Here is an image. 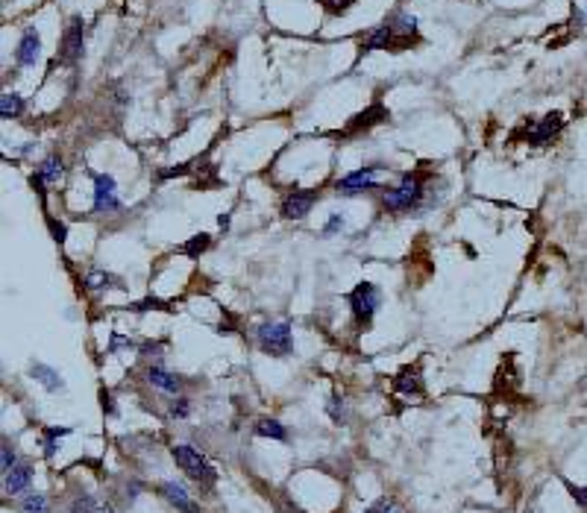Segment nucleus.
I'll list each match as a JSON object with an SVG mask.
<instances>
[{"mask_svg": "<svg viewBox=\"0 0 587 513\" xmlns=\"http://www.w3.org/2000/svg\"><path fill=\"white\" fill-rule=\"evenodd\" d=\"M320 6L329 15H344V12H350V9L355 6V0H320Z\"/></svg>", "mask_w": 587, "mask_h": 513, "instance_id": "5701e85b", "label": "nucleus"}, {"mask_svg": "<svg viewBox=\"0 0 587 513\" xmlns=\"http://www.w3.org/2000/svg\"><path fill=\"white\" fill-rule=\"evenodd\" d=\"M350 305H353V317L367 326L373 320V314L379 308V288L373 282H362V285H355V290L350 293Z\"/></svg>", "mask_w": 587, "mask_h": 513, "instance_id": "7ed1b4c3", "label": "nucleus"}, {"mask_svg": "<svg viewBox=\"0 0 587 513\" xmlns=\"http://www.w3.org/2000/svg\"><path fill=\"white\" fill-rule=\"evenodd\" d=\"M118 188L115 179L109 173H97L94 176V212H115L118 209Z\"/></svg>", "mask_w": 587, "mask_h": 513, "instance_id": "0eeeda50", "label": "nucleus"}, {"mask_svg": "<svg viewBox=\"0 0 587 513\" xmlns=\"http://www.w3.org/2000/svg\"><path fill=\"white\" fill-rule=\"evenodd\" d=\"M103 411H109V413H115V402H112V396H109V393H103Z\"/></svg>", "mask_w": 587, "mask_h": 513, "instance_id": "72a5a7b5", "label": "nucleus"}, {"mask_svg": "<svg viewBox=\"0 0 587 513\" xmlns=\"http://www.w3.org/2000/svg\"><path fill=\"white\" fill-rule=\"evenodd\" d=\"M561 126H564V117L558 112H552L538 124H526L520 133H514V138H523L529 144H549V141L561 133Z\"/></svg>", "mask_w": 587, "mask_h": 513, "instance_id": "20e7f679", "label": "nucleus"}, {"mask_svg": "<svg viewBox=\"0 0 587 513\" xmlns=\"http://www.w3.org/2000/svg\"><path fill=\"white\" fill-rule=\"evenodd\" d=\"M0 466H3V472L15 469V452H12V446H3V452H0Z\"/></svg>", "mask_w": 587, "mask_h": 513, "instance_id": "bb28decb", "label": "nucleus"}, {"mask_svg": "<svg viewBox=\"0 0 587 513\" xmlns=\"http://www.w3.org/2000/svg\"><path fill=\"white\" fill-rule=\"evenodd\" d=\"M21 112H24V100H21V94L6 91L3 97H0V117H18Z\"/></svg>", "mask_w": 587, "mask_h": 513, "instance_id": "a211bd4d", "label": "nucleus"}, {"mask_svg": "<svg viewBox=\"0 0 587 513\" xmlns=\"http://www.w3.org/2000/svg\"><path fill=\"white\" fill-rule=\"evenodd\" d=\"M30 373H32V378H36V381H41L47 390H62L65 387V381L59 378V373L53 367H47V364H32Z\"/></svg>", "mask_w": 587, "mask_h": 513, "instance_id": "4468645a", "label": "nucleus"}, {"mask_svg": "<svg viewBox=\"0 0 587 513\" xmlns=\"http://www.w3.org/2000/svg\"><path fill=\"white\" fill-rule=\"evenodd\" d=\"M147 378H150V385H156V387L168 390V393H177V390H179V378L170 376V373H165L162 367H153V369H150Z\"/></svg>", "mask_w": 587, "mask_h": 513, "instance_id": "dca6fc26", "label": "nucleus"}, {"mask_svg": "<svg viewBox=\"0 0 587 513\" xmlns=\"http://www.w3.org/2000/svg\"><path fill=\"white\" fill-rule=\"evenodd\" d=\"M170 413H173V417H186V413H188V399H179L177 405L170 408Z\"/></svg>", "mask_w": 587, "mask_h": 513, "instance_id": "473e14b6", "label": "nucleus"}, {"mask_svg": "<svg viewBox=\"0 0 587 513\" xmlns=\"http://www.w3.org/2000/svg\"><path fill=\"white\" fill-rule=\"evenodd\" d=\"M47 226H50V232H53V238H56L59 244L65 241V238H68V226H65V223H56L53 217H47Z\"/></svg>", "mask_w": 587, "mask_h": 513, "instance_id": "cd10ccee", "label": "nucleus"}, {"mask_svg": "<svg viewBox=\"0 0 587 513\" xmlns=\"http://www.w3.org/2000/svg\"><path fill=\"white\" fill-rule=\"evenodd\" d=\"M82 56V18H74L68 30H65L62 36V47H59V59L74 65Z\"/></svg>", "mask_w": 587, "mask_h": 513, "instance_id": "6e6552de", "label": "nucleus"}, {"mask_svg": "<svg viewBox=\"0 0 587 513\" xmlns=\"http://www.w3.org/2000/svg\"><path fill=\"white\" fill-rule=\"evenodd\" d=\"M382 170L379 165H367L355 173H346L344 179H338V194H362L367 188H376V173Z\"/></svg>", "mask_w": 587, "mask_h": 513, "instance_id": "423d86ee", "label": "nucleus"}, {"mask_svg": "<svg viewBox=\"0 0 587 513\" xmlns=\"http://www.w3.org/2000/svg\"><path fill=\"white\" fill-rule=\"evenodd\" d=\"M390 513H399V510H390Z\"/></svg>", "mask_w": 587, "mask_h": 513, "instance_id": "f704fd0d", "label": "nucleus"}, {"mask_svg": "<svg viewBox=\"0 0 587 513\" xmlns=\"http://www.w3.org/2000/svg\"><path fill=\"white\" fill-rule=\"evenodd\" d=\"M65 434H68V429H45V455L47 457L56 455V443H59V437H65Z\"/></svg>", "mask_w": 587, "mask_h": 513, "instance_id": "4be33fe9", "label": "nucleus"}, {"mask_svg": "<svg viewBox=\"0 0 587 513\" xmlns=\"http://www.w3.org/2000/svg\"><path fill=\"white\" fill-rule=\"evenodd\" d=\"M41 56V41H38V32L36 30H27L18 41V50H15V59L18 65H36Z\"/></svg>", "mask_w": 587, "mask_h": 513, "instance_id": "9d476101", "label": "nucleus"}, {"mask_svg": "<svg viewBox=\"0 0 587 513\" xmlns=\"http://www.w3.org/2000/svg\"><path fill=\"white\" fill-rule=\"evenodd\" d=\"M570 493H573V499L579 501L582 508H587V487H573V484H570Z\"/></svg>", "mask_w": 587, "mask_h": 513, "instance_id": "2f4dec72", "label": "nucleus"}, {"mask_svg": "<svg viewBox=\"0 0 587 513\" xmlns=\"http://www.w3.org/2000/svg\"><path fill=\"white\" fill-rule=\"evenodd\" d=\"M206 249H209V235H194L191 241H186L179 247V253L182 255H188V258H200V253H206Z\"/></svg>", "mask_w": 587, "mask_h": 513, "instance_id": "6ab92c4d", "label": "nucleus"}, {"mask_svg": "<svg viewBox=\"0 0 587 513\" xmlns=\"http://www.w3.org/2000/svg\"><path fill=\"white\" fill-rule=\"evenodd\" d=\"M112 276H109V273H91L89 279H85V285H89L91 290H97V288H103V285H112Z\"/></svg>", "mask_w": 587, "mask_h": 513, "instance_id": "a878e982", "label": "nucleus"}, {"mask_svg": "<svg viewBox=\"0 0 587 513\" xmlns=\"http://www.w3.org/2000/svg\"><path fill=\"white\" fill-rule=\"evenodd\" d=\"M388 117V112H385V106H379V103H373L370 109H364V112H358L353 121H350V126H346V135H353V133H362V129H370L373 124H382Z\"/></svg>", "mask_w": 587, "mask_h": 513, "instance_id": "9b49d317", "label": "nucleus"}, {"mask_svg": "<svg viewBox=\"0 0 587 513\" xmlns=\"http://www.w3.org/2000/svg\"><path fill=\"white\" fill-rule=\"evenodd\" d=\"M162 496H165L170 505L177 508V510H182V513H200V508L194 505L191 496H188L177 481H165V484H162Z\"/></svg>", "mask_w": 587, "mask_h": 513, "instance_id": "f8f14e48", "label": "nucleus"}, {"mask_svg": "<svg viewBox=\"0 0 587 513\" xmlns=\"http://www.w3.org/2000/svg\"><path fill=\"white\" fill-rule=\"evenodd\" d=\"M256 434H262V437H270V440H288L285 425L276 422V420H258V422H256Z\"/></svg>", "mask_w": 587, "mask_h": 513, "instance_id": "f3484780", "label": "nucleus"}, {"mask_svg": "<svg viewBox=\"0 0 587 513\" xmlns=\"http://www.w3.org/2000/svg\"><path fill=\"white\" fill-rule=\"evenodd\" d=\"M32 481V469L30 466H15L6 472V493H24Z\"/></svg>", "mask_w": 587, "mask_h": 513, "instance_id": "ddd939ff", "label": "nucleus"}, {"mask_svg": "<svg viewBox=\"0 0 587 513\" xmlns=\"http://www.w3.org/2000/svg\"><path fill=\"white\" fill-rule=\"evenodd\" d=\"M258 343L270 355H288L291 352V326L288 323H265L258 329Z\"/></svg>", "mask_w": 587, "mask_h": 513, "instance_id": "39448f33", "label": "nucleus"}, {"mask_svg": "<svg viewBox=\"0 0 587 513\" xmlns=\"http://www.w3.org/2000/svg\"><path fill=\"white\" fill-rule=\"evenodd\" d=\"M394 387H397L399 393H408V396H411V393H414V396H417V393L423 390L420 378H417V373H414V369H411V367L399 369V376L394 378Z\"/></svg>", "mask_w": 587, "mask_h": 513, "instance_id": "2eb2a0df", "label": "nucleus"}, {"mask_svg": "<svg viewBox=\"0 0 587 513\" xmlns=\"http://www.w3.org/2000/svg\"><path fill=\"white\" fill-rule=\"evenodd\" d=\"M314 200H318V194H314V191H294L288 200L282 203V214L294 217V220H300V217H306L311 212Z\"/></svg>", "mask_w": 587, "mask_h": 513, "instance_id": "1a4fd4ad", "label": "nucleus"}, {"mask_svg": "<svg viewBox=\"0 0 587 513\" xmlns=\"http://www.w3.org/2000/svg\"><path fill=\"white\" fill-rule=\"evenodd\" d=\"M420 196H423L420 176H417V173H406L397 188L385 191V209H390V212H408V209H414V205L420 203Z\"/></svg>", "mask_w": 587, "mask_h": 513, "instance_id": "f257e3e1", "label": "nucleus"}, {"mask_svg": "<svg viewBox=\"0 0 587 513\" xmlns=\"http://www.w3.org/2000/svg\"><path fill=\"white\" fill-rule=\"evenodd\" d=\"M338 229H344V217H341V214H332V217H329V223L323 226V235H335Z\"/></svg>", "mask_w": 587, "mask_h": 513, "instance_id": "c85d7f7f", "label": "nucleus"}, {"mask_svg": "<svg viewBox=\"0 0 587 513\" xmlns=\"http://www.w3.org/2000/svg\"><path fill=\"white\" fill-rule=\"evenodd\" d=\"M394 27H399V30H402V36H411V38H414L417 18H414V15H406V12H402V15H397V24H394Z\"/></svg>", "mask_w": 587, "mask_h": 513, "instance_id": "b1692460", "label": "nucleus"}, {"mask_svg": "<svg viewBox=\"0 0 587 513\" xmlns=\"http://www.w3.org/2000/svg\"><path fill=\"white\" fill-rule=\"evenodd\" d=\"M170 455L179 464V469H186V475H191L194 481H214V469L197 449H191V446H173Z\"/></svg>", "mask_w": 587, "mask_h": 513, "instance_id": "f03ea898", "label": "nucleus"}, {"mask_svg": "<svg viewBox=\"0 0 587 513\" xmlns=\"http://www.w3.org/2000/svg\"><path fill=\"white\" fill-rule=\"evenodd\" d=\"M21 510H24V513H47L50 505H47V499L41 496V493H30L24 499V505H21Z\"/></svg>", "mask_w": 587, "mask_h": 513, "instance_id": "412c9836", "label": "nucleus"}, {"mask_svg": "<svg viewBox=\"0 0 587 513\" xmlns=\"http://www.w3.org/2000/svg\"><path fill=\"white\" fill-rule=\"evenodd\" d=\"M71 513H97V501H94L91 496H80V499H74Z\"/></svg>", "mask_w": 587, "mask_h": 513, "instance_id": "393cba45", "label": "nucleus"}, {"mask_svg": "<svg viewBox=\"0 0 587 513\" xmlns=\"http://www.w3.org/2000/svg\"><path fill=\"white\" fill-rule=\"evenodd\" d=\"M133 308H135V311H147V308H168V305L162 302V299H144V302L133 305Z\"/></svg>", "mask_w": 587, "mask_h": 513, "instance_id": "7c9ffc66", "label": "nucleus"}, {"mask_svg": "<svg viewBox=\"0 0 587 513\" xmlns=\"http://www.w3.org/2000/svg\"><path fill=\"white\" fill-rule=\"evenodd\" d=\"M390 510H394V505H390L388 499H379L376 505H373V508H367L364 513H390Z\"/></svg>", "mask_w": 587, "mask_h": 513, "instance_id": "c756f323", "label": "nucleus"}, {"mask_svg": "<svg viewBox=\"0 0 587 513\" xmlns=\"http://www.w3.org/2000/svg\"><path fill=\"white\" fill-rule=\"evenodd\" d=\"M62 159L59 156H50V159H45V165H41V170H38V176H41V182H56L59 176H62Z\"/></svg>", "mask_w": 587, "mask_h": 513, "instance_id": "aec40b11", "label": "nucleus"}]
</instances>
